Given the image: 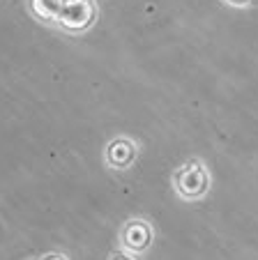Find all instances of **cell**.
<instances>
[{
    "label": "cell",
    "instance_id": "cell-1",
    "mask_svg": "<svg viewBox=\"0 0 258 260\" xmlns=\"http://www.w3.org/2000/svg\"><path fill=\"white\" fill-rule=\"evenodd\" d=\"M178 175L187 177V180L191 182L189 187L182 191V196L196 198V196H200V193H205V189H208V173H205L203 166H198V164H189V166H185Z\"/></svg>",
    "mask_w": 258,
    "mask_h": 260
}]
</instances>
